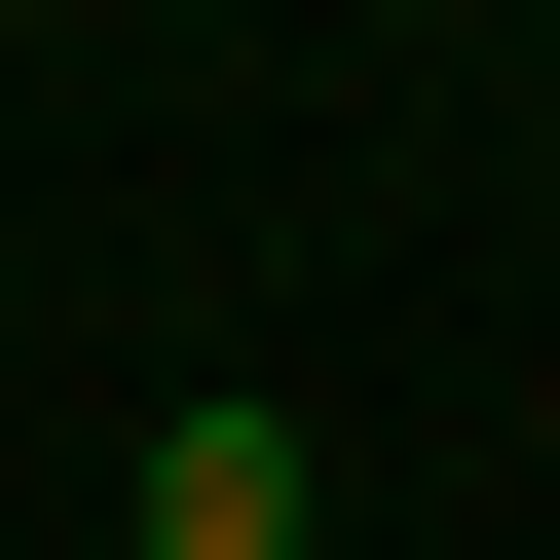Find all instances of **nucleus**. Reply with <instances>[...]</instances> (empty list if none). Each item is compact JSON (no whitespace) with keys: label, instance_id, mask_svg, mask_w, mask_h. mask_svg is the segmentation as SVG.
Masks as SVG:
<instances>
[{"label":"nucleus","instance_id":"1","mask_svg":"<svg viewBox=\"0 0 560 560\" xmlns=\"http://www.w3.org/2000/svg\"><path fill=\"white\" fill-rule=\"evenodd\" d=\"M113 560H337V486H300V411H261V374H187V411L113 448Z\"/></svg>","mask_w":560,"mask_h":560}]
</instances>
